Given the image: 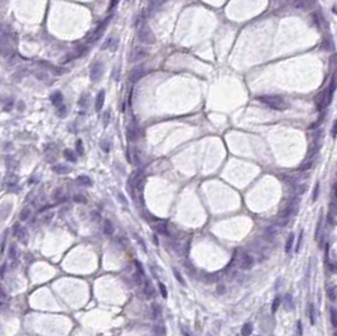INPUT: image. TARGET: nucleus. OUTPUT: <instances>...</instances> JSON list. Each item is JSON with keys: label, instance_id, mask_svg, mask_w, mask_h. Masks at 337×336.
Masks as SVG:
<instances>
[{"label": "nucleus", "instance_id": "f257e3e1", "mask_svg": "<svg viewBox=\"0 0 337 336\" xmlns=\"http://www.w3.org/2000/svg\"><path fill=\"white\" fill-rule=\"evenodd\" d=\"M104 73V63L101 61H96L92 63V66L90 68V78L93 82L99 81V78L102 76Z\"/></svg>", "mask_w": 337, "mask_h": 336}, {"label": "nucleus", "instance_id": "f03ea898", "mask_svg": "<svg viewBox=\"0 0 337 336\" xmlns=\"http://www.w3.org/2000/svg\"><path fill=\"white\" fill-rule=\"evenodd\" d=\"M110 19H111V17H107L105 20H102V23L95 29V32L93 33L87 38V43H93V42H96L97 41L102 34H104V32H105V29H106V27H107V24H109V22H110Z\"/></svg>", "mask_w": 337, "mask_h": 336}, {"label": "nucleus", "instance_id": "7ed1b4c3", "mask_svg": "<svg viewBox=\"0 0 337 336\" xmlns=\"http://www.w3.org/2000/svg\"><path fill=\"white\" fill-rule=\"evenodd\" d=\"M0 55L3 57L13 56V48L10 47V43H9V41L5 39V37L0 39Z\"/></svg>", "mask_w": 337, "mask_h": 336}, {"label": "nucleus", "instance_id": "20e7f679", "mask_svg": "<svg viewBox=\"0 0 337 336\" xmlns=\"http://www.w3.org/2000/svg\"><path fill=\"white\" fill-rule=\"evenodd\" d=\"M38 63H39L41 66H43V67H47L48 70H52V72H53L54 75H57V76H59V75H63V73L66 72V70H63V68H61V67H57V66L52 65V63L47 62V61H39Z\"/></svg>", "mask_w": 337, "mask_h": 336}, {"label": "nucleus", "instance_id": "39448f33", "mask_svg": "<svg viewBox=\"0 0 337 336\" xmlns=\"http://www.w3.org/2000/svg\"><path fill=\"white\" fill-rule=\"evenodd\" d=\"M118 46H119V41L118 39H112V38H109L104 44H102V50H107L109 48V51L110 52H115L118 50Z\"/></svg>", "mask_w": 337, "mask_h": 336}, {"label": "nucleus", "instance_id": "423d86ee", "mask_svg": "<svg viewBox=\"0 0 337 336\" xmlns=\"http://www.w3.org/2000/svg\"><path fill=\"white\" fill-rule=\"evenodd\" d=\"M104 101H105V91L101 90L97 96H96V101H95V110L96 111H101L102 106H104Z\"/></svg>", "mask_w": 337, "mask_h": 336}, {"label": "nucleus", "instance_id": "0eeeda50", "mask_svg": "<svg viewBox=\"0 0 337 336\" xmlns=\"http://www.w3.org/2000/svg\"><path fill=\"white\" fill-rule=\"evenodd\" d=\"M51 101H52V104L54 105V106H61V105H63V95H62V92L61 91H56V92H53L52 95H51Z\"/></svg>", "mask_w": 337, "mask_h": 336}, {"label": "nucleus", "instance_id": "6e6552de", "mask_svg": "<svg viewBox=\"0 0 337 336\" xmlns=\"http://www.w3.org/2000/svg\"><path fill=\"white\" fill-rule=\"evenodd\" d=\"M52 169H53V172H56L58 174H67V173H70V167H67L65 164H56V166L52 167Z\"/></svg>", "mask_w": 337, "mask_h": 336}, {"label": "nucleus", "instance_id": "1a4fd4ad", "mask_svg": "<svg viewBox=\"0 0 337 336\" xmlns=\"http://www.w3.org/2000/svg\"><path fill=\"white\" fill-rule=\"evenodd\" d=\"M77 183L80 186H84V187L92 186V181L90 180V177H87V176H80V177H77Z\"/></svg>", "mask_w": 337, "mask_h": 336}, {"label": "nucleus", "instance_id": "9d476101", "mask_svg": "<svg viewBox=\"0 0 337 336\" xmlns=\"http://www.w3.org/2000/svg\"><path fill=\"white\" fill-rule=\"evenodd\" d=\"M89 101H90V94L85 92V94L81 95V98H80L78 105L81 106V107H87L89 106Z\"/></svg>", "mask_w": 337, "mask_h": 336}, {"label": "nucleus", "instance_id": "9b49d317", "mask_svg": "<svg viewBox=\"0 0 337 336\" xmlns=\"http://www.w3.org/2000/svg\"><path fill=\"white\" fill-rule=\"evenodd\" d=\"M63 155H65V158L67 159V161H70V162H76L77 161L76 153L73 151H71V149H66L65 152H63Z\"/></svg>", "mask_w": 337, "mask_h": 336}, {"label": "nucleus", "instance_id": "f8f14e48", "mask_svg": "<svg viewBox=\"0 0 337 336\" xmlns=\"http://www.w3.org/2000/svg\"><path fill=\"white\" fill-rule=\"evenodd\" d=\"M104 233L106 234V235H110V234H112V231H114V226H112V222L110 221V220H105L104 221Z\"/></svg>", "mask_w": 337, "mask_h": 336}, {"label": "nucleus", "instance_id": "ddd939ff", "mask_svg": "<svg viewBox=\"0 0 337 336\" xmlns=\"http://www.w3.org/2000/svg\"><path fill=\"white\" fill-rule=\"evenodd\" d=\"M253 334V324H245L241 329V336H250Z\"/></svg>", "mask_w": 337, "mask_h": 336}, {"label": "nucleus", "instance_id": "4468645a", "mask_svg": "<svg viewBox=\"0 0 337 336\" xmlns=\"http://www.w3.org/2000/svg\"><path fill=\"white\" fill-rule=\"evenodd\" d=\"M30 209L29 207H25V209H23V211L20 212V215H19V220L20 221H25V220H28V217L30 216Z\"/></svg>", "mask_w": 337, "mask_h": 336}, {"label": "nucleus", "instance_id": "2eb2a0df", "mask_svg": "<svg viewBox=\"0 0 337 336\" xmlns=\"http://www.w3.org/2000/svg\"><path fill=\"white\" fill-rule=\"evenodd\" d=\"M73 201L75 202H77V203H87V199L84 196V195H81V194H76V195H73Z\"/></svg>", "mask_w": 337, "mask_h": 336}, {"label": "nucleus", "instance_id": "dca6fc26", "mask_svg": "<svg viewBox=\"0 0 337 336\" xmlns=\"http://www.w3.org/2000/svg\"><path fill=\"white\" fill-rule=\"evenodd\" d=\"M84 143H82V140L81 139H78L77 142H76V152H77V154H80V155H82L84 154Z\"/></svg>", "mask_w": 337, "mask_h": 336}, {"label": "nucleus", "instance_id": "f3484780", "mask_svg": "<svg viewBox=\"0 0 337 336\" xmlns=\"http://www.w3.org/2000/svg\"><path fill=\"white\" fill-rule=\"evenodd\" d=\"M331 322H332V326L337 329V312L335 308H331Z\"/></svg>", "mask_w": 337, "mask_h": 336}, {"label": "nucleus", "instance_id": "a211bd4d", "mask_svg": "<svg viewBox=\"0 0 337 336\" xmlns=\"http://www.w3.org/2000/svg\"><path fill=\"white\" fill-rule=\"evenodd\" d=\"M279 306H280V298H279V297H277V298H274V301H273V305H271V312H273V313H275V312H277V310L279 308Z\"/></svg>", "mask_w": 337, "mask_h": 336}, {"label": "nucleus", "instance_id": "6ab92c4d", "mask_svg": "<svg viewBox=\"0 0 337 336\" xmlns=\"http://www.w3.org/2000/svg\"><path fill=\"white\" fill-rule=\"evenodd\" d=\"M58 115H59L61 118H65V116L67 115V111H66V106H65V105H61V106L58 107Z\"/></svg>", "mask_w": 337, "mask_h": 336}, {"label": "nucleus", "instance_id": "aec40b11", "mask_svg": "<svg viewBox=\"0 0 337 336\" xmlns=\"http://www.w3.org/2000/svg\"><path fill=\"white\" fill-rule=\"evenodd\" d=\"M314 317H316V313H314V307H313V306H311V308H309V318H311V324H312V325H314V322H316Z\"/></svg>", "mask_w": 337, "mask_h": 336}, {"label": "nucleus", "instance_id": "412c9836", "mask_svg": "<svg viewBox=\"0 0 337 336\" xmlns=\"http://www.w3.org/2000/svg\"><path fill=\"white\" fill-rule=\"evenodd\" d=\"M287 306H288V310H292L293 308V303H292V298L288 296V297H285V308H287Z\"/></svg>", "mask_w": 337, "mask_h": 336}, {"label": "nucleus", "instance_id": "4be33fe9", "mask_svg": "<svg viewBox=\"0 0 337 336\" xmlns=\"http://www.w3.org/2000/svg\"><path fill=\"white\" fill-rule=\"evenodd\" d=\"M109 121H110V111L107 110L104 113V126H106L109 124Z\"/></svg>", "mask_w": 337, "mask_h": 336}, {"label": "nucleus", "instance_id": "5701e85b", "mask_svg": "<svg viewBox=\"0 0 337 336\" xmlns=\"http://www.w3.org/2000/svg\"><path fill=\"white\" fill-rule=\"evenodd\" d=\"M144 56V53L143 52H140V50H136L135 52H134V56H133V59L134 61H138L139 58H141Z\"/></svg>", "mask_w": 337, "mask_h": 336}, {"label": "nucleus", "instance_id": "b1692460", "mask_svg": "<svg viewBox=\"0 0 337 336\" xmlns=\"http://www.w3.org/2000/svg\"><path fill=\"white\" fill-rule=\"evenodd\" d=\"M101 148L105 151V152H109V149H110V147H109V142L107 140H104V142H101Z\"/></svg>", "mask_w": 337, "mask_h": 336}, {"label": "nucleus", "instance_id": "393cba45", "mask_svg": "<svg viewBox=\"0 0 337 336\" xmlns=\"http://www.w3.org/2000/svg\"><path fill=\"white\" fill-rule=\"evenodd\" d=\"M11 107H13V101H11V100H8L6 105H4V106H3V109H4L5 111H9Z\"/></svg>", "mask_w": 337, "mask_h": 336}, {"label": "nucleus", "instance_id": "a878e982", "mask_svg": "<svg viewBox=\"0 0 337 336\" xmlns=\"http://www.w3.org/2000/svg\"><path fill=\"white\" fill-rule=\"evenodd\" d=\"M52 217H53V212H48V214L43 217V221H44V222H48L50 220H52Z\"/></svg>", "mask_w": 337, "mask_h": 336}, {"label": "nucleus", "instance_id": "bb28decb", "mask_svg": "<svg viewBox=\"0 0 337 336\" xmlns=\"http://www.w3.org/2000/svg\"><path fill=\"white\" fill-rule=\"evenodd\" d=\"M298 335L302 336V322L298 321Z\"/></svg>", "mask_w": 337, "mask_h": 336}, {"label": "nucleus", "instance_id": "cd10ccee", "mask_svg": "<svg viewBox=\"0 0 337 336\" xmlns=\"http://www.w3.org/2000/svg\"><path fill=\"white\" fill-rule=\"evenodd\" d=\"M36 76H37L38 78H45V77H47L45 73H36Z\"/></svg>", "mask_w": 337, "mask_h": 336}, {"label": "nucleus", "instance_id": "c85d7f7f", "mask_svg": "<svg viewBox=\"0 0 337 336\" xmlns=\"http://www.w3.org/2000/svg\"><path fill=\"white\" fill-rule=\"evenodd\" d=\"M0 30H2V27H0Z\"/></svg>", "mask_w": 337, "mask_h": 336}]
</instances>
